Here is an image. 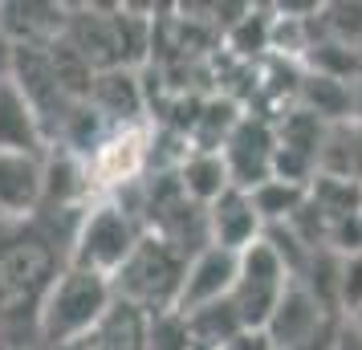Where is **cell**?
I'll list each match as a JSON object with an SVG mask.
<instances>
[{"instance_id":"9c48e42d","label":"cell","mask_w":362,"mask_h":350,"mask_svg":"<svg viewBox=\"0 0 362 350\" xmlns=\"http://www.w3.org/2000/svg\"><path fill=\"white\" fill-rule=\"evenodd\" d=\"M329 322H338V314L322 310V305L293 281L289 289H285L281 305L273 310V317H269L264 338H269L273 350H301L310 338H317V334L326 330Z\"/></svg>"},{"instance_id":"2e32d148","label":"cell","mask_w":362,"mask_h":350,"mask_svg":"<svg viewBox=\"0 0 362 350\" xmlns=\"http://www.w3.org/2000/svg\"><path fill=\"white\" fill-rule=\"evenodd\" d=\"M147 334H151V314L139 310L134 301L115 298V305L106 310L94 334L86 338L90 350H147Z\"/></svg>"},{"instance_id":"7a4b0ae2","label":"cell","mask_w":362,"mask_h":350,"mask_svg":"<svg viewBox=\"0 0 362 350\" xmlns=\"http://www.w3.org/2000/svg\"><path fill=\"white\" fill-rule=\"evenodd\" d=\"M143 233L147 228H143V220L134 216L131 208H122L110 196H98V200H90V208L82 212L78 228L69 236L66 265L90 269V273L115 281L122 273V265L131 261V252L139 249Z\"/></svg>"},{"instance_id":"7402d4cb","label":"cell","mask_w":362,"mask_h":350,"mask_svg":"<svg viewBox=\"0 0 362 350\" xmlns=\"http://www.w3.org/2000/svg\"><path fill=\"white\" fill-rule=\"evenodd\" d=\"M350 180L362 187V122L350 127Z\"/></svg>"},{"instance_id":"ffe728a7","label":"cell","mask_w":362,"mask_h":350,"mask_svg":"<svg viewBox=\"0 0 362 350\" xmlns=\"http://www.w3.org/2000/svg\"><path fill=\"white\" fill-rule=\"evenodd\" d=\"M147 350H196L187 317L167 310V314H151V334H147Z\"/></svg>"},{"instance_id":"9a60e30c","label":"cell","mask_w":362,"mask_h":350,"mask_svg":"<svg viewBox=\"0 0 362 350\" xmlns=\"http://www.w3.org/2000/svg\"><path fill=\"white\" fill-rule=\"evenodd\" d=\"M301 110L317 115L322 122H354V94H350V82L342 78H329V74H313V69L301 66V86H297V102Z\"/></svg>"},{"instance_id":"f546056e","label":"cell","mask_w":362,"mask_h":350,"mask_svg":"<svg viewBox=\"0 0 362 350\" xmlns=\"http://www.w3.org/2000/svg\"><path fill=\"white\" fill-rule=\"evenodd\" d=\"M0 350H4V342H0Z\"/></svg>"},{"instance_id":"83f0119b","label":"cell","mask_w":362,"mask_h":350,"mask_svg":"<svg viewBox=\"0 0 362 350\" xmlns=\"http://www.w3.org/2000/svg\"><path fill=\"white\" fill-rule=\"evenodd\" d=\"M4 350H33V346H4Z\"/></svg>"},{"instance_id":"f1b7e54d","label":"cell","mask_w":362,"mask_h":350,"mask_svg":"<svg viewBox=\"0 0 362 350\" xmlns=\"http://www.w3.org/2000/svg\"><path fill=\"white\" fill-rule=\"evenodd\" d=\"M350 322H354V326H362V314H358V317H350Z\"/></svg>"},{"instance_id":"4fadbf2b","label":"cell","mask_w":362,"mask_h":350,"mask_svg":"<svg viewBox=\"0 0 362 350\" xmlns=\"http://www.w3.org/2000/svg\"><path fill=\"white\" fill-rule=\"evenodd\" d=\"M175 184L187 200L196 208H212L224 192H232V175H228V163L220 151H208V147H192L183 155V163L175 167Z\"/></svg>"},{"instance_id":"6da1fadb","label":"cell","mask_w":362,"mask_h":350,"mask_svg":"<svg viewBox=\"0 0 362 350\" xmlns=\"http://www.w3.org/2000/svg\"><path fill=\"white\" fill-rule=\"evenodd\" d=\"M115 281L98 277L90 269L62 265V273L49 281L45 298L37 305V346H62V342H82L94 334L106 310L115 305Z\"/></svg>"},{"instance_id":"e0dca14e","label":"cell","mask_w":362,"mask_h":350,"mask_svg":"<svg viewBox=\"0 0 362 350\" xmlns=\"http://www.w3.org/2000/svg\"><path fill=\"white\" fill-rule=\"evenodd\" d=\"M248 196H252V208L264 228H281V224H293V216L310 204V187L289 184V180H264Z\"/></svg>"},{"instance_id":"d6986e66","label":"cell","mask_w":362,"mask_h":350,"mask_svg":"<svg viewBox=\"0 0 362 350\" xmlns=\"http://www.w3.org/2000/svg\"><path fill=\"white\" fill-rule=\"evenodd\" d=\"M310 208L326 224L350 220L362 212V187L354 180H329V175H313L310 184Z\"/></svg>"},{"instance_id":"8fae6325","label":"cell","mask_w":362,"mask_h":350,"mask_svg":"<svg viewBox=\"0 0 362 350\" xmlns=\"http://www.w3.org/2000/svg\"><path fill=\"white\" fill-rule=\"evenodd\" d=\"M0 151H17V155H45L49 151L45 122L13 78L0 82Z\"/></svg>"},{"instance_id":"52a82bcc","label":"cell","mask_w":362,"mask_h":350,"mask_svg":"<svg viewBox=\"0 0 362 350\" xmlns=\"http://www.w3.org/2000/svg\"><path fill=\"white\" fill-rule=\"evenodd\" d=\"M236 269H240V252L216 249V245H204L199 252H192L183 285H180L175 314L187 317V314H196V310H204V305L228 301L232 289H236Z\"/></svg>"},{"instance_id":"ba28073f","label":"cell","mask_w":362,"mask_h":350,"mask_svg":"<svg viewBox=\"0 0 362 350\" xmlns=\"http://www.w3.org/2000/svg\"><path fill=\"white\" fill-rule=\"evenodd\" d=\"M45 204V155L0 151V224H33Z\"/></svg>"},{"instance_id":"ac0fdd59","label":"cell","mask_w":362,"mask_h":350,"mask_svg":"<svg viewBox=\"0 0 362 350\" xmlns=\"http://www.w3.org/2000/svg\"><path fill=\"white\" fill-rule=\"evenodd\" d=\"M187 330H192V342L204 350H228L240 334H245V322L236 317L232 301H216V305H204L196 314H187Z\"/></svg>"},{"instance_id":"3957f363","label":"cell","mask_w":362,"mask_h":350,"mask_svg":"<svg viewBox=\"0 0 362 350\" xmlns=\"http://www.w3.org/2000/svg\"><path fill=\"white\" fill-rule=\"evenodd\" d=\"M187 261L192 257L180 245H171V240H163V236H155V233H143L139 249L131 252V261L115 277V293L122 301H134L147 314H167L180 301Z\"/></svg>"},{"instance_id":"30bf717a","label":"cell","mask_w":362,"mask_h":350,"mask_svg":"<svg viewBox=\"0 0 362 350\" xmlns=\"http://www.w3.org/2000/svg\"><path fill=\"white\" fill-rule=\"evenodd\" d=\"M143 74L131 66L118 69H102L94 78V90H90V106L98 110L110 127H134V122H147V90L139 82Z\"/></svg>"},{"instance_id":"44dd1931","label":"cell","mask_w":362,"mask_h":350,"mask_svg":"<svg viewBox=\"0 0 362 350\" xmlns=\"http://www.w3.org/2000/svg\"><path fill=\"white\" fill-rule=\"evenodd\" d=\"M338 314L350 317L362 314V252L342 257V277H338Z\"/></svg>"},{"instance_id":"277c9868","label":"cell","mask_w":362,"mask_h":350,"mask_svg":"<svg viewBox=\"0 0 362 350\" xmlns=\"http://www.w3.org/2000/svg\"><path fill=\"white\" fill-rule=\"evenodd\" d=\"M293 285L289 265L277 257V249L269 240H257L240 252V269H236V289H232V310L245 322V330H264L273 310L281 305L285 289Z\"/></svg>"},{"instance_id":"d4e9b609","label":"cell","mask_w":362,"mask_h":350,"mask_svg":"<svg viewBox=\"0 0 362 350\" xmlns=\"http://www.w3.org/2000/svg\"><path fill=\"white\" fill-rule=\"evenodd\" d=\"M228 350H273L269 346V338H264V330H245L236 342H232Z\"/></svg>"},{"instance_id":"4316f807","label":"cell","mask_w":362,"mask_h":350,"mask_svg":"<svg viewBox=\"0 0 362 350\" xmlns=\"http://www.w3.org/2000/svg\"><path fill=\"white\" fill-rule=\"evenodd\" d=\"M37 350H90V342H62V346H37Z\"/></svg>"},{"instance_id":"5b68a950","label":"cell","mask_w":362,"mask_h":350,"mask_svg":"<svg viewBox=\"0 0 362 350\" xmlns=\"http://www.w3.org/2000/svg\"><path fill=\"white\" fill-rule=\"evenodd\" d=\"M151 147H155V127L134 122V127H115L98 143V151L86 159L94 200L98 196H118L127 187L143 184L151 175Z\"/></svg>"},{"instance_id":"5bb4252c","label":"cell","mask_w":362,"mask_h":350,"mask_svg":"<svg viewBox=\"0 0 362 350\" xmlns=\"http://www.w3.org/2000/svg\"><path fill=\"white\" fill-rule=\"evenodd\" d=\"M66 4H0V29L13 45H49L66 33Z\"/></svg>"},{"instance_id":"484cf974","label":"cell","mask_w":362,"mask_h":350,"mask_svg":"<svg viewBox=\"0 0 362 350\" xmlns=\"http://www.w3.org/2000/svg\"><path fill=\"white\" fill-rule=\"evenodd\" d=\"M350 94H354V122H362V69L354 74V82H350Z\"/></svg>"},{"instance_id":"7c38bea8","label":"cell","mask_w":362,"mask_h":350,"mask_svg":"<svg viewBox=\"0 0 362 350\" xmlns=\"http://www.w3.org/2000/svg\"><path fill=\"white\" fill-rule=\"evenodd\" d=\"M264 236V224L252 208V196L232 187L208 208V245L228 252H245L248 245H257Z\"/></svg>"},{"instance_id":"cb8c5ba5","label":"cell","mask_w":362,"mask_h":350,"mask_svg":"<svg viewBox=\"0 0 362 350\" xmlns=\"http://www.w3.org/2000/svg\"><path fill=\"white\" fill-rule=\"evenodd\" d=\"M13 62H17V45H13V37L0 29V82L13 78Z\"/></svg>"},{"instance_id":"603a6c76","label":"cell","mask_w":362,"mask_h":350,"mask_svg":"<svg viewBox=\"0 0 362 350\" xmlns=\"http://www.w3.org/2000/svg\"><path fill=\"white\" fill-rule=\"evenodd\" d=\"M334 350H362V326H354V322H346L338 326V338H334Z\"/></svg>"},{"instance_id":"8992f818","label":"cell","mask_w":362,"mask_h":350,"mask_svg":"<svg viewBox=\"0 0 362 350\" xmlns=\"http://www.w3.org/2000/svg\"><path fill=\"white\" fill-rule=\"evenodd\" d=\"M224 163H228L232 187L252 192L264 180H273V159H277V131H273V118L264 115H240V122L228 131L224 139Z\"/></svg>"}]
</instances>
